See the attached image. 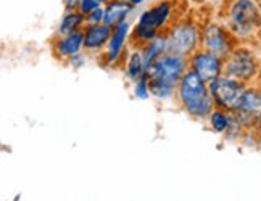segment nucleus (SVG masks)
<instances>
[{
  "mask_svg": "<svg viewBox=\"0 0 261 201\" xmlns=\"http://www.w3.org/2000/svg\"><path fill=\"white\" fill-rule=\"evenodd\" d=\"M136 95H137L139 98H142V100L148 98V95H150V89H148V77H147V74L137 80Z\"/></svg>",
  "mask_w": 261,
  "mask_h": 201,
  "instance_id": "nucleus-18",
  "label": "nucleus"
},
{
  "mask_svg": "<svg viewBox=\"0 0 261 201\" xmlns=\"http://www.w3.org/2000/svg\"><path fill=\"white\" fill-rule=\"evenodd\" d=\"M234 114L240 126H256L261 119V92L255 89H247L242 103Z\"/></svg>",
  "mask_w": 261,
  "mask_h": 201,
  "instance_id": "nucleus-9",
  "label": "nucleus"
},
{
  "mask_svg": "<svg viewBox=\"0 0 261 201\" xmlns=\"http://www.w3.org/2000/svg\"><path fill=\"white\" fill-rule=\"evenodd\" d=\"M261 26V12L253 0H236L229 8V31L245 37Z\"/></svg>",
  "mask_w": 261,
  "mask_h": 201,
  "instance_id": "nucleus-4",
  "label": "nucleus"
},
{
  "mask_svg": "<svg viewBox=\"0 0 261 201\" xmlns=\"http://www.w3.org/2000/svg\"><path fill=\"white\" fill-rule=\"evenodd\" d=\"M177 94L186 111L192 116L203 118L212 113L213 97L210 92V87L205 85V80L194 69L184 73L182 79L179 80Z\"/></svg>",
  "mask_w": 261,
  "mask_h": 201,
  "instance_id": "nucleus-2",
  "label": "nucleus"
},
{
  "mask_svg": "<svg viewBox=\"0 0 261 201\" xmlns=\"http://www.w3.org/2000/svg\"><path fill=\"white\" fill-rule=\"evenodd\" d=\"M84 45V31H76L73 34L63 36L57 44V52L62 56H76Z\"/></svg>",
  "mask_w": 261,
  "mask_h": 201,
  "instance_id": "nucleus-14",
  "label": "nucleus"
},
{
  "mask_svg": "<svg viewBox=\"0 0 261 201\" xmlns=\"http://www.w3.org/2000/svg\"><path fill=\"white\" fill-rule=\"evenodd\" d=\"M112 37V27L105 23L90 24L84 31V47L87 50H100Z\"/></svg>",
  "mask_w": 261,
  "mask_h": 201,
  "instance_id": "nucleus-11",
  "label": "nucleus"
},
{
  "mask_svg": "<svg viewBox=\"0 0 261 201\" xmlns=\"http://www.w3.org/2000/svg\"><path fill=\"white\" fill-rule=\"evenodd\" d=\"M98 2H100V4H108L110 0H98Z\"/></svg>",
  "mask_w": 261,
  "mask_h": 201,
  "instance_id": "nucleus-24",
  "label": "nucleus"
},
{
  "mask_svg": "<svg viewBox=\"0 0 261 201\" xmlns=\"http://www.w3.org/2000/svg\"><path fill=\"white\" fill-rule=\"evenodd\" d=\"M256 58L248 48H234L229 56L224 58V73L240 82L252 79L256 73Z\"/></svg>",
  "mask_w": 261,
  "mask_h": 201,
  "instance_id": "nucleus-7",
  "label": "nucleus"
},
{
  "mask_svg": "<svg viewBox=\"0 0 261 201\" xmlns=\"http://www.w3.org/2000/svg\"><path fill=\"white\" fill-rule=\"evenodd\" d=\"M100 7V2L98 0H81V5H79V12H81L83 15H90L94 12L95 8H98Z\"/></svg>",
  "mask_w": 261,
  "mask_h": 201,
  "instance_id": "nucleus-19",
  "label": "nucleus"
},
{
  "mask_svg": "<svg viewBox=\"0 0 261 201\" xmlns=\"http://www.w3.org/2000/svg\"><path fill=\"white\" fill-rule=\"evenodd\" d=\"M198 29L195 24L189 21H180L174 26L169 27L166 34L168 39V52L169 53H177V55H187L194 52L197 44H198Z\"/></svg>",
  "mask_w": 261,
  "mask_h": 201,
  "instance_id": "nucleus-6",
  "label": "nucleus"
},
{
  "mask_svg": "<svg viewBox=\"0 0 261 201\" xmlns=\"http://www.w3.org/2000/svg\"><path fill=\"white\" fill-rule=\"evenodd\" d=\"M245 90L247 89L244 82L229 76H219L210 82V92H212L215 103L221 109H227L232 113L237 111L240 103H242Z\"/></svg>",
  "mask_w": 261,
  "mask_h": 201,
  "instance_id": "nucleus-5",
  "label": "nucleus"
},
{
  "mask_svg": "<svg viewBox=\"0 0 261 201\" xmlns=\"http://www.w3.org/2000/svg\"><path fill=\"white\" fill-rule=\"evenodd\" d=\"M223 58L212 52H198L192 58V69L202 77L205 82H212L221 76L223 71Z\"/></svg>",
  "mask_w": 261,
  "mask_h": 201,
  "instance_id": "nucleus-10",
  "label": "nucleus"
},
{
  "mask_svg": "<svg viewBox=\"0 0 261 201\" xmlns=\"http://www.w3.org/2000/svg\"><path fill=\"white\" fill-rule=\"evenodd\" d=\"M210 123H212V127L216 130V132H224L226 129H229L230 119L224 111L218 109V111H213L210 114Z\"/></svg>",
  "mask_w": 261,
  "mask_h": 201,
  "instance_id": "nucleus-17",
  "label": "nucleus"
},
{
  "mask_svg": "<svg viewBox=\"0 0 261 201\" xmlns=\"http://www.w3.org/2000/svg\"><path fill=\"white\" fill-rule=\"evenodd\" d=\"M126 2H129V4H133V5H139V4H142V2H145V0H126Z\"/></svg>",
  "mask_w": 261,
  "mask_h": 201,
  "instance_id": "nucleus-23",
  "label": "nucleus"
},
{
  "mask_svg": "<svg viewBox=\"0 0 261 201\" xmlns=\"http://www.w3.org/2000/svg\"><path fill=\"white\" fill-rule=\"evenodd\" d=\"M134 8L133 4L126 2V0H112L105 7V19L103 23L108 27H116L119 23L124 21V18L130 13Z\"/></svg>",
  "mask_w": 261,
  "mask_h": 201,
  "instance_id": "nucleus-12",
  "label": "nucleus"
},
{
  "mask_svg": "<svg viewBox=\"0 0 261 201\" xmlns=\"http://www.w3.org/2000/svg\"><path fill=\"white\" fill-rule=\"evenodd\" d=\"M127 76L130 79L139 80L140 77L145 76V66H144V55L134 52L130 55L129 62H127Z\"/></svg>",
  "mask_w": 261,
  "mask_h": 201,
  "instance_id": "nucleus-16",
  "label": "nucleus"
},
{
  "mask_svg": "<svg viewBox=\"0 0 261 201\" xmlns=\"http://www.w3.org/2000/svg\"><path fill=\"white\" fill-rule=\"evenodd\" d=\"M127 33H129V23L127 21H123V23H119L116 27H113L112 37H110V40H108V50H107L110 63L116 62V58L119 56V53H121Z\"/></svg>",
  "mask_w": 261,
  "mask_h": 201,
  "instance_id": "nucleus-13",
  "label": "nucleus"
},
{
  "mask_svg": "<svg viewBox=\"0 0 261 201\" xmlns=\"http://www.w3.org/2000/svg\"><path fill=\"white\" fill-rule=\"evenodd\" d=\"M86 15H83L79 10H74V12H66V15L63 16L62 23H60L58 33L62 36H68L77 31L79 26H83V23L86 21Z\"/></svg>",
  "mask_w": 261,
  "mask_h": 201,
  "instance_id": "nucleus-15",
  "label": "nucleus"
},
{
  "mask_svg": "<svg viewBox=\"0 0 261 201\" xmlns=\"http://www.w3.org/2000/svg\"><path fill=\"white\" fill-rule=\"evenodd\" d=\"M255 127H256V134H258V137H259V140H261V119L258 121Z\"/></svg>",
  "mask_w": 261,
  "mask_h": 201,
  "instance_id": "nucleus-22",
  "label": "nucleus"
},
{
  "mask_svg": "<svg viewBox=\"0 0 261 201\" xmlns=\"http://www.w3.org/2000/svg\"><path fill=\"white\" fill-rule=\"evenodd\" d=\"M173 13V4L163 0L153 7H150L148 10L140 15L139 23L134 29L133 34V42L139 45H147L148 42L160 36V29H162L166 23L169 16Z\"/></svg>",
  "mask_w": 261,
  "mask_h": 201,
  "instance_id": "nucleus-3",
  "label": "nucleus"
},
{
  "mask_svg": "<svg viewBox=\"0 0 261 201\" xmlns=\"http://www.w3.org/2000/svg\"><path fill=\"white\" fill-rule=\"evenodd\" d=\"M203 44L208 52H212L221 58H226L234 50L232 33L221 24L212 23L203 29Z\"/></svg>",
  "mask_w": 261,
  "mask_h": 201,
  "instance_id": "nucleus-8",
  "label": "nucleus"
},
{
  "mask_svg": "<svg viewBox=\"0 0 261 201\" xmlns=\"http://www.w3.org/2000/svg\"><path fill=\"white\" fill-rule=\"evenodd\" d=\"M63 4H65L66 12H74V10H77L79 5H81V0H63Z\"/></svg>",
  "mask_w": 261,
  "mask_h": 201,
  "instance_id": "nucleus-21",
  "label": "nucleus"
},
{
  "mask_svg": "<svg viewBox=\"0 0 261 201\" xmlns=\"http://www.w3.org/2000/svg\"><path fill=\"white\" fill-rule=\"evenodd\" d=\"M186 58L177 53H165L145 73L148 77L150 94L158 98H168L186 73Z\"/></svg>",
  "mask_w": 261,
  "mask_h": 201,
  "instance_id": "nucleus-1",
  "label": "nucleus"
},
{
  "mask_svg": "<svg viewBox=\"0 0 261 201\" xmlns=\"http://www.w3.org/2000/svg\"><path fill=\"white\" fill-rule=\"evenodd\" d=\"M86 18H87V21L90 24H100V23H103V19H105V8L98 7L90 15H87Z\"/></svg>",
  "mask_w": 261,
  "mask_h": 201,
  "instance_id": "nucleus-20",
  "label": "nucleus"
}]
</instances>
